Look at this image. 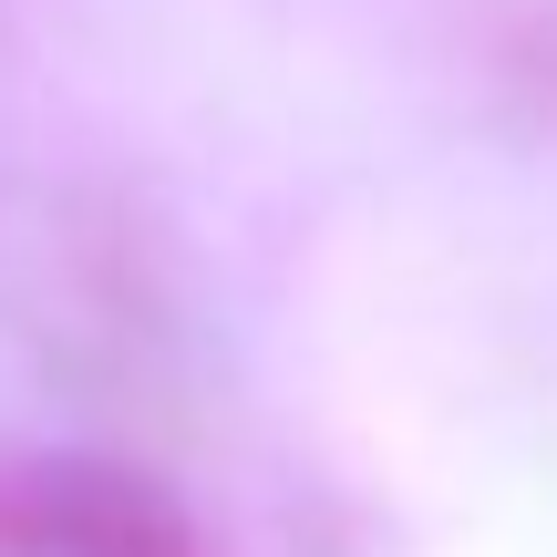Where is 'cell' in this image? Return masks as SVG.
Instances as JSON below:
<instances>
[{"label":"cell","mask_w":557,"mask_h":557,"mask_svg":"<svg viewBox=\"0 0 557 557\" xmlns=\"http://www.w3.org/2000/svg\"><path fill=\"white\" fill-rule=\"evenodd\" d=\"M0 557H207V547L124 465L11 455L0 465Z\"/></svg>","instance_id":"obj_1"}]
</instances>
